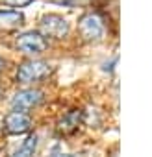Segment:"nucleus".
<instances>
[{
	"label": "nucleus",
	"instance_id": "obj_1",
	"mask_svg": "<svg viewBox=\"0 0 152 157\" xmlns=\"http://www.w3.org/2000/svg\"><path fill=\"white\" fill-rule=\"evenodd\" d=\"M50 74V65L45 61H24L17 68V82L19 83H34L41 82Z\"/></svg>",
	"mask_w": 152,
	"mask_h": 157
},
{
	"label": "nucleus",
	"instance_id": "obj_2",
	"mask_svg": "<svg viewBox=\"0 0 152 157\" xmlns=\"http://www.w3.org/2000/svg\"><path fill=\"white\" fill-rule=\"evenodd\" d=\"M80 33L86 41H91V43H97L104 37V22L102 19L97 15V13H87L80 19Z\"/></svg>",
	"mask_w": 152,
	"mask_h": 157
},
{
	"label": "nucleus",
	"instance_id": "obj_3",
	"mask_svg": "<svg viewBox=\"0 0 152 157\" xmlns=\"http://www.w3.org/2000/svg\"><path fill=\"white\" fill-rule=\"evenodd\" d=\"M41 32L46 37H54V39H63L69 33V22L59 17V15H45L41 19Z\"/></svg>",
	"mask_w": 152,
	"mask_h": 157
},
{
	"label": "nucleus",
	"instance_id": "obj_4",
	"mask_svg": "<svg viewBox=\"0 0 152 157\" xmlns=\"http://www.w3.org/2000/svg\"><path fill=\"white\" fill-rule=\"evenodd\" d=\"M17 48L22 54H41L46 50V41L37 32H26L17 37Z\"/></svg>",
	"mask_w": 152,
	"mask_h": 157
},
{
	"label": "nucleus",
	"instance_id": "obj_5",
	"mask_svg": "<svg viewBox=\"0 0 152 157\" xmlns=\"http://www.w3.org/2000/svg\"><path fill=\"white\" fill-rule=\"evenodd\" d=\"M41 100H43V93L34 91V89H28V91H19V93L13 96L11 105H13V109H15V111L24 113V111H28V109L35 107Z\"/></svg>",
	"mask_w": 152,
	"mask_h": 157
},
{
	"label": "nucleus",
	"instance_id": "obj_6",
	"mask_svg": "<svg viewBox=\"0 0 152 157\" xmlns=\"http://www.w3.org/2000/svg\"><path fill=\"white\" fill-rule=\"evenodd\" d=\"M32 128V120L26 113H19L13 111L4 118V129L11 135H19V133H26Z\"/></svg>",
	"mask_w": 152,
	"mask_h": 157
},
{
	"label": "nucleus",
	"instance_id": "obj_7",
	"mask_svg": "<svg viewBox=\"0 0 152 157\" xmlns=\"http://www.w3.org/2000/svg\"><path fill=\"white\" fill-rule=\"evenodd\" d=\"M22 22H24V17L19 11H11V10L0 11V30H15Z\"/></svg>",
	"mask_w": 152,
	"mask_h": 157
},
{
	"label": "nucleus",
	"instance_id": "obj_8",
	"mask_svg": "<svg viewBox=\"0 0 152 157\" xmlns=\"http://www.w3.org/2000/svg\"><path fill=\"white\" fill-rule=\"evenodd\" d=\"M80 122H82V111H80V109H74V111H69V113L59 120L58 128H59V131H63V133H72L76 128L80 126Z\"/></svg>",
	"mask_w": 152,
	"mask_h": 157
},
{
	"label": "nucleus",
	"instance_id": "obj_9",
	"mask_svg": "<svg viewBox=\"0 0 152 157\" xmlns=\"http://www.w3.org/2000/svg\"><path fill=\"white\" fill-rule=\"evenodd\" d=\"M35 148H37V135H30V137H26V140L15 150V153H13L11 157H32L34 151H35Z\"/></svg>",
	"mask_w": 152,
	"mask_h": 157
},
{
	"label": "nucleus",
	"instance_id": "obj_10",
	"mask_svg": "<svg viewBox=\"0 0 152 157\" xmlns=\"http://www.w3.org/2000/svg\"><path fill=\"white\" fill-rule=\"evenodd\" d=\"M54 4H61V6H78V4H86L89 0H50Z\"/></svg>",
	"mask_w": 152,
	"mask_h": 157
},
{
	"label": "nucleus",
	"instance_id": "obj_11",
	"mask_svg": "<svg viewBox=\"0 0 152 157\" xmlns=\"http://www.w3.org/2000/svg\"><path fill=\"white\" fill-rule=\"evenodd\" d=\"M6 4H10V6H17V8H22V6H28L32 0H4Z\"/></svg>",
	"mask_w": 152,
	"mask_h": 157
},
{
	"label": "nucleus",
	"instance_id": "obj_12",
	"mask_svg": "<svg viewBox=\"0 0 152 157\" xmlns=\"http://www.w3.org/2000/svg\"><path fill=\"white\" fill-rule=\"evenodd\" d=\"M4 68H6V61H4V59H2V57H0V72H2V70H4Z\"/></svg>",
	"mask_w": 152,
	"mask_h": 157
},
{
	"label": "nucleus",
	"instance_id": "obj_13",
	"mask_svg": "<svg viewBox=\"0 0 152 157\" xmlns=\"http://www.w3.org/2000/svg\"><path fill=\"white\" fill-rule=\"evenodd\" d=\"M52 157H70V155H65V153H56V155H52Z\"/></svg>",
	"mask_w": 152,
	"mask_h": 157
}]
</instances>
